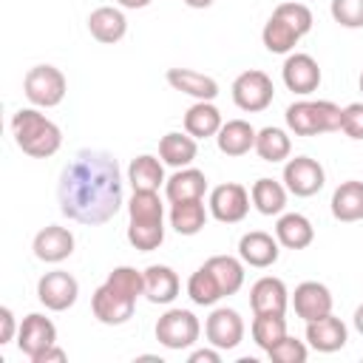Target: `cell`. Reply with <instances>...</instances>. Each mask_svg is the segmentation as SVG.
<instances>
[{
	"instance_id": "obj_1",
	"label": "cell",
	"mask_w": 363,
	"mask_h": 363,
	"mask_svg": "<svg viewBox=\"0 0 363 363\" xmlns=\"http://www.w3.org/2000/svg\"><path fill=\"white\" fill-rule=\"evenodd\" d=\"M60 210L65 218L99 227L111 221L122 207V176L119 164L108 150H79L62 167L57 184Z\"/></svg>"
},
{
	"instance_id": "obj_2",
	"label": "cell",
	"mask_w": 363,
	"mask_h": 363,
	"mask_svg": "<svg viewBox=\"0 0 363 363\" xmlns=\"http://www.w3.org/2000/svg\"><path fill=\"white\" fill-rule=\"evenodd\" d=\"M11 133L17 147L31 159H48L62 145V130L37 108H20L11 116Z\"/></svg>"
},
{
	"instance_id": "obj_3",
	"label": "cell",
	"mask_w": 363,
	"mask_h": 363,
	"mask_svg": "<svg viewBox=\"0 0 363 363\" xmlns=\"http://www.w3.org/2000/svg\"><path fill=\"white\" fill-rule=\"evenodd\" d=\"M68 79L54 65H34L23 79V94L34 108H57L65 99Z\"/></svg>"
},
{
	"instance_id": "obj_4",
	"label": "cell",
	"mask_w": 363,
	"mask_h": 363,
	"mask_svg": "<svg viewBox=\"0 0 363 363\" xmlns=\"http://www.w3.org/2000/svg\"><path fill=\"white\" fill-rule=\"evenodd\" d=\"M201 335V323L190 309H167L159 320H156V340L164 349L182 352L190 349Z\"/></svg>"
},
{
	"instance_id": "obj_5",
	"label": "cell",
	"mask_w": 363,
	"mask_h": 363,
	"mask_svg": "<svg viewBox=\"0 0 363 363\" xmlns=\"http://www.w3.org/2000/svg\"><path fill=\"white\" fill-rule=\"evenodd\" d=\"M272 99H275V85L264 71L250 68V71H244L233 79V102L241 111L261 113L272 105Z\"/></svg>"
},
{
	"instance_id": "obj_6",
	"label": "cell",
	"mask_w": 363,
	"mask_h": 363,
	"mask_svg": "<svg viewBox=\"0 0 363 363\" xmlns=\"http://www.w3.org/2000/svg\"><path fill=\"white\" fill-rule=\"evenodd\" d=\"M250 201H252V199H250V193H247L244 184H238V182H224V184H218V187L210 190L207 207H210V216H213L216 221H221V224H238V221L247 218Z\"/></svg>"
},
{
	"instance_id": "obj_7",
	"label": "cell",
	"mask_w": 363,
	"mask_h": 363,
	"mask_svg": "<svg viewBox=\"0 0 363 363\" xmlns=\"http://www.w3.org/2000/svg\"><path fill=\"white\" fill-rule=\"evenodd\" d=\"M37 298L45 309L51 312H65L77 303L79 298V284L71 272L65 269H51L37 281Z\"/></svg>"
},
{
	"instance_id": "obj_8",
	"label": "cell",
	"mask_w": 363,
	"mask_h": 363,
	"mask_svg": "<svg viewBox=\"0 0 363 363\" xmlns=\"http://www.w3.org/2000/svg\"><path fill=\"white\" fill-rule=\"evenodd\" d=\"M326 182L323 164L312 156H295L284 164V187L298 196V199H309L315 196Z\"/></svg>"
},
{
	"instance_id": "obj_9",
	"label": "cell",
	"mask_w": 363,
	"mask_h": 363,
	"mask_svg": "<svg viewBox=\"0 0 363 363\" xmlns=\"http://www.w3.org/2000/svg\"><path fill=\"white\" fill-rule=\"evenodd\" d=\"M204 335H207L210 346H216L221 352H230L244 340V318L230 306H218L207 315Z\"/></svg>"
},
{
	"instance_id": "obj_10",
	"label": "cell",
	"mask_w": 363,
	"mask_h": 363,
	"mask_svg": "<svg viewBox=\"0 0 363 363\" xmlns=\"http://www.w3.org/2000/svg\"><path fill=\"white\" fill-rule=\"evenodd\" d=\"M91 309H94V318L105 326H122L133 318V309H136V301L116 292L113 286L102 284L94 289L91 295Z\"/></svg>"
},
{
	"instance_id": "obj_11",
	"label": "cell",
	"mask_w": 363,
	"mask_h": 363,
	"mask_svg": "<svg viewBox=\"0 0 363 363\" xmlns=\"http://www.w3.org/2000/svg\"><path fill=\"white\" fill-rule=\"evenodd\" d=\"M54 343H57V326L51 323V318L40 315V312H31L23 318L20 332H17V349L28 360H34L40 352H45Z\"/></svg>"
},
{
	"instance_id": "obj_12",
	"label": "cell",
	"mask_w": 363,
	"mask_h": 363,
	"mask_svg": "<svg viewBox=\"0 0 363 363\" xmlns=\"http://www.w3.org/2000/svg\"><path fill=\"white\" fill-rule=\"evenodd\" d=\"M281 77H284V85L298 96H309L320 85V68L312 54H289L281 68Z\"/></svg>"
},
{
	"instance_id": "obj_13",
	"label": "cell",
	"mask_w": 363,
	"mask_h": 363,
	"mask_svg": "<svg viewBox=\"0 0 363 363\" xmlns=\"http://www.w3.org/2000/svg\"><path fill=\"white\" fill-rule=\"evenodd\" d=\"M250 306H252V315H284L289 306L286 284L275 275L258 278L250 289Z\"/></svg>"
},
{
	"instance_id": "obj_14",
	"label": "cell",
	"mask_w": 363,
	"mask_h": 363,
	"mask_svg": "<svg viewBox=\"0 0 363 363\" xmlns=\"http://www.w3.org/2000/svg\"><path fill=\"white\" fill-rule=\"evenodd\" d=\"M281 255V244L275 235L264 233V230H252V233H244L241 241H238V258L247 264V267H255V269H267L278 261Z\"/></svg>"
},
{
	"instance_id": "obj_15",
	"label": "cell",
	"mask_w": 363,
	"mask_h": 363,
	"mask_svg": "<svg viewBox=\"0 0 363 363\" xmlns=\"http://www.w3.org/2000/svg\"><path fill=\"white\" fill-rule=\"evenodd\" d=\"M292 306H295V315L303 318L306 323L318 320L332 312V292L320 281H303L292 292Z\"/></svg>"
},
{
	"instance_id": "obj_16",
	"label": "cell",
	"mask_w": 363,
	"mask_h": 363,
	"mask_svg": "<svg viewBox=\"0 0 363 363\" xmlns=\"http://www.w3.org/2000/svg\"><path fill=\"white\" fill-rule=\"evenodd\" d=\"M349 340V329L340 318H335L332 312L318 318V320H309L306 323V343L315 349V352H323V354H332V352H340Z\"/></svg>"
},
{
	"instance_id": "obj_17",
	"label": "cell",
	"mask_w": 363,
	"mask_h": 363,
	"mask_svg": "<svg viewBox=\"0 0 363 363\" xmlns=\"http://www.w3.org/2000/svg\"><path fill=\"white\" fill-rule=\"evenodd\" d=\"M31 250L40 261L45 264H60L65 261L71 252H74V233L68 227H60V224H48L43 227L34 241H31Z\"/></svg>"
},
{
	"instance_id": "obj_18",
	"label": "cell",
	"mask_w": 363,
	"mask_h": 363,
	"mask_svg": "<svg viewBox=\"0 0 363 363\" xmlns=\"http://www.w3.org/2000/svg\"><path fill=\"white\" fill-rule=\"evenodd\" d=\"M167 85L173 91L193 96L196 102H213L218 96V82L193 68H167Z\"/></svg>"
},
{
	"instance_id": "obj_19",
	"label": "cell",
	"mask_w": 363,
	"mask_h": 363,
	"mask_svg": "<svg viewBox=\"0 0 363 363\" xmlns=\"http://www.w3.org/2000/svg\"><path fill=\"white\" fill-rule=\"evenodd\" d=\"M88 31L96 43H105V45H113L119 43L125 34H128V20L122 14V9H113V6H99L88 14Z\"/></svg>"
},
{
	"instance_id": "obj_20",
	"label": "cell",
	"mask_w": 363,
	"mask_h": 363,
	"mask_svg": "<svg viewBox=\"0 0 363 363\" xmlns=\"http://www.w3.org/2000/svg\"><path fill=\"white\" fill-rule=\"evenodd\" d=\"M275 238L286 250H306L315 241V227L301 213H281L275 221Z\"/></svg>"
},
{
	"instance_id": "obj_21",
	"label": "cell",
	"mask_w": 363,
	"mask_h": 363,
	"mask_svg": "<svg viewBox=\"0 0 363 363\" xmlns=\"http://www.w3.org/2000/svg\"><path fill=\"white\" fill-rule=\"evenodd\" d=\"M255 128L247 119H227L216 133V145L224 156H244L255 147Z\"/></svg>"
},
{
	"instance_id": "obj_22",
	"label": "cell",
	"mask_w": 363,
	"mask_h": 363,
	"mask_svg": "<svg viewBox=\"0 0 363 363\" xmlns=\"http://www.w3.org/2000/svg\"><path fill=\"white\" fill-rule=\"evenodd\" d=\"M179 289H182V284H179V275L173 272V267L150 264L145 269V298L150 303H173Z\"/></svg>"
},
{
	"instance_id": "obj_23",
	"label": "cell",
	"mask_w": 363,
	"mask_h": 363,
	"mask_svg": "<svg viewBox=\"0 0 363 363\" xmlns=\"http://www.w3.org/2000/svg\"><path fill=\"white\" fill-rule=\"evenodd\" d=\"M332 216L343 224H352V221H360L363 218V182L357 179H349V182H340L332 193Z\"/></svg>"
},
{
	"instance_id": "obj_24",
	"label": "cell",
	"mask_w": 363,
	"mask_h": 363,
	"mask_svg": "<svg viewBox=\"0 0 363 363\" xmlns=\"http://www.w3.org/2000/svg\"><path fill=\"white\" fill-rule=\"evenodd\" d=\"M207 193V176L196 167H179L167 182H164V196L167 201H190V199H204Z\"/></svg>"
},
{
	"instance_id": "obj_25",
	"label": "cell",
	"mask_w": 363,
	"mask_h": 363,
	"mask_svg": "<svg viewBox=\"0 0 363 363\" xmlns=\"http://www.w3.org/2000/svg\"><path fill=\"white\" fill-rule=\"evenodd\" d=\"M199 139H193L187 130L184 133H179V130H170V133H164L162 139H159V159L164 162V164H170V167H190L193 164V159H196V153H199V145H196Z\"/></svg>"
},
{
	"instance_id": "obj_26",
	"label": "cell",
	"mask_w": 363,
	"mask_h": 363,
	"mask_svg": "<svg viewBox=\"0 0 363 363\" xmlns=\"http://www.w3.org/2000/svg\"><path fill=\"white\" fill-rule=\"evenodd\" d=\"M210 207H204V199H190V201H173L170 204V227L179 235H199L207 224Z\"/></svg>"
},
{
	"instance_id": "obj_27",
	"label": "cell",
	"mask_w": 363,
	"mask_h": 363,
	"mask_svg": "<svg viewBox=\"0 0 363 363\" xmlns=\"http://www.w3.org/2000/svg\"><path fill=\"white\" fill-rule=\"evenodd\" d=\"M221 125H224L221 111L213 102H193L184 113V130L193 139H210L221 130Z\"/></svg>"
},
{
	"instance_id": "obj_28",
	"label": "cell",
	"mask_w": 363,
	"mask_h": 363,
	"mask_svg": "<svg viewBox=\"0 0 363 363\" xmlns=\"http://www.w3.org/2000/svg\"><path fill=\"white\" fill-rule=\"evenodd\" d=\"M128 182L133 190H159L167 179H164V162L153 153H142L130 162L128 167Z\"/></svg>"
},
{
	"instance_id": "obj_29",
	"label": "cell",
	"mask_w": 363,
	"mask_h": 363,
	"mask_svg": "<svg viewBox=\"0 0 363 363\" xmlns=\"http://www.w3.org/2000/svg\"><path fill=\"white\" fill-rule=\"evenodd\" d=\"M286 187L284 182H275V179H258L252 187H250V199H252V207L261 213V216H281L284 207H286Z\"/></svg>"
},
{
	"instance_id": "obj_30",
	"label": "cell",
	"mask_w": 363,
	"mask_h": 363,
	"mask_svg": "<svg viewBox=\"0 0 363 363\" xmlns=\"http://www.w3.org/2000/svg\"><path fill=\"white\" fill-rule=\"evenodd\" d=\"M255 153H258V159L261 162H284V159H289V153H292V139H289V133L284 130V128H275V125H269V128H261L258 133H255V147H252Z\"/></svg>"
},
{
	"instance_id": "obj_31",
	"label": "cell",
	"mask_w": 363,
	"mask_h": 363,
	"mask_svg": "<svg viewBox=\"0 0 363 363\" xmlns=\"http://www.w3.org/2000/svg\"><path fill=\"white\" fill-rule=\"evenodd\" d=\"M204 267L213 272V278L221 286V295H235L244 286V261L233 255H213L204 261Z\"/></svg>"
},
{
	"instance_id": "obj_32",
	"label": "cell",
	"mask_w": 363,
	"mask_h": 363,
	"mask_svg": "<svg viewBox=\"0 0 363 363\" xmlns=\"http://www.w3.org/2000/svg\"><path fill=\"white\" fill-rule=\"evenodd\" d=\"M286 119V128L295 133V136H318L323 133L320 130V119H318V105L315 99H298L286 108L284 113Z\"/></svg>"
},
{
	"instance_id": "obj_33",
	"label": "cell",
	"mask_w": 363,
	"mask_h": 363,
	"mask_svg": "<svg viewBox=\"0 0 363 363\" xmlns=\"http://www.w3.org/2000/svg\"><path fill=\"white\" fill-rule=\"evenodd\" d=\"M261 40H264V48H267L269 54H289V51L298 45L301 34H298L289 23H284L281 17H275V14H272V17L264 23Z\"/></svg>"
},
{
	"instance_id": "obj_34",
	"label": "cell",
	"mask_w": 363,
	"mask_h": 363,
	"mask_svg": "<svg viewBox=\"0 0 363 363\" xmlns=\"http://www.w3.org/2000/svg\"><path fill=\"white\" fill-rule=\"evenodd\" d=\"M187 295H190V301H193L196 306H216V303L224 298L218 281L213 278V272H210L204 264L190 275V281H187Z\"/></svg>"
},
{
	"instance_id": "obj_35",
	"label": "cell",
	"mask_w": 363,
	"mask_h": 363,
	"mask_svg": "<svg viewBox=\"0 0 363 363\" xmlns=\"http://www.w3.org/2000/svg\"><path fill=\"white\" fill-rule=\"evenodd\" d=\"M130 221H164V204L159 199V190H133L128 201Z\"/></svg>"
},
{
	"instance_id": "obj_36",
	"label": "cell",
	"mask_w": 363,
	"mask_h": 363,
	"mask_svg": "<svg viewBox=\"0 0 363 363\" xmlns=\"http://www.w3.org/2000/svg\"><path fill=\"white\" fill-rule=\"evenodd\" d=\"M128 241L139 252H153L164 241V221H128Z\"/></svg>"
},
{
	"instance_id": "obj_37",
	"label": "cell",
	"mask_w": 363,
	"mask_h": 363,
	"mask_svg": "<svg viewBox=\"0 0 363 363\" xmlns=\"http://www.w3.org/2000/svg\"><path fill=\"white\" fill-rule=\"evenodd\" d=\"M286 335V320L284 315H255L252 318V340L269 352L281 337Z\"/></svg>"
},
{
	"instance_id": "obj_38",
	"label": "cell",
	"mask_w": 363,
	"mask_h": 363,
	"mask_svg": "<svg viewBox=\"0 0 363 363\" xmlns=\"http://www.w3.org/2000/svg\"><path fill=\"white\" fill-rule=\"evenodd\" d=\"M108 286H113L116 292H122V295H128V298H139V295H145V272H139L136 267H113L111 272H108V281H105Z\"/></svg>"
},
{
	"instance_id": "obj_39",
	"label": "cell",
	"mask_w": 363,
	"mask_h": 363,
	"mask_svg": "<svg viewBox=\"0 0 363 363\" xmlns=\"http://www.w3.org/2000/svg\"><path fill=\"white\" fill-rule=\"evenodd\" d=\"M272 14H275V17H281L284 23H289L301 37L312 31V11H309V6H303V3H298V0H289V3L275 6V11H272Z\"/></svg>"
},
{
	"instance_id": "obj_40",
	"label": "cell",
	"mask_w": 363,
	"mask_h": 363,
	"mask_svg": "<svg viewBox=\"0 0 363 363\" xmlns=\"http://www.w3.org/2000/svg\"><path fill=\"white\" fill-rule=\"evenodd\" d=\"M332 20L343 28H363V0H332Z\"/></svg>"
},
{
	"instance_id": "obj_41",
	"label": "cell",
	"mask_w": 363,
	"mask_h": 363,
	"mask_svg": "<svg viewBox=\"0 0 363 363\" xmlns=\"http://www.w3.org/2000/svg\"><path fill=\"white\" fill-rule=\"evenodd\" d=\"M269 360H275V363H303L306 360V343L303 340H298V337H292V335H284L269 352Z\"/></svg>"
},
{
	"instance_id": "obj_42",
	"label": "cell",
	"mask_w": 363,
	"mask_h": 363,
	"mask_svg": "<svg viewBox=\"0 0 363 363\" xmlns=\"http://www.w3.org/2000/svg\"><path fill=\"white\" fill-rule=\"evenodd\" d=\"M340 130L349 136V139H363V102H352L343 108V122H340Z\"/></svg>"
},
{
	"instance_id": "obj_43",
	"label": "cell",
	"mask_w": 363,
	"mask_h": 363,
	"mask_svg": "<svg viewBox=\"0 0 363 363\" xmlns=\"http://www.w3.org/2000/svg\"><path fill=\"white\" fill-rule=\"evenodd\" d=\"M17 332H20V323L14 320V312L9 306H0V343L3 346L11 343L17 337Z\"/></svg>"
},
{
	"instance_id": "obj_44",
	"label": "cell",
	"mask_w": 363,
	"mask_h": 363,
	"mask_svg": "<svg viewBox=\"0 0 363 363\" xmlns=\"http://www.w3.org/2000/svg\"><path fill=\"white\" fill-rule=\"evenodd\" d=\"M190 363H221V349H196L190 352Z\"/></svg>"
},
{
	"instance_id": "obj_45",
	"label": "cell",
	"mask_w": 363,
	"mask_h": 363,
	"mask_svg": "<svg viewBox=\"0 0 363 363\" xmlns=\"http://www.w3.org/2000/svg\"><path fill=\"white\" fill-rule=\"evenodd\" d=\"M62 360H65V352H62V349L54 343V346H48L45 352H40V354H37L31 363H62Z\"/></svg>"
},
{
	"instance_id": "obj_46",
	"label": "cell",
	"mask_w": 363,
	"mask_h": 363,
	"mask_svg": "<svg viewBox=\"0 0 363 363\" xmlns=\"http://www.w3.org/2000/svg\"><path fill=\"white\" fill-rule=\"evenodd\" d=\"M122 9H145V6H150V0H116Z\"/></svg>"
},
{
	"instance_id": "obj_47",
	"label": "cell",
	"mask_w": 363,
	"mask_h": 363,
	"mask_svg": "<svg viewBox=\"0 0 363 363\" xmlns=\"http://www.w3.org/2000/svg\"><path fill=\"white\" fill-rule=\"evenodd\" d=\"M184 6H190V9H210L216 0H182Z\"/></svg>"
},
{
	"instance_id": "obj_48",
	"label": "cell",
	"mask_w": 363,
	"mask_h": 363,
	"mask_svg": "<svg viewBox=\"0 0 363 363\" xmlns=\"http://www.w3.org/2000/svg\"><path fill=\"white\" fill-rule=\"evenodd\" d=\"M352 320H354V329H357V332L363 335V303H360V306L354 309V318H352Z\"/></svg>"
},
{
	"instance_id": "obj_49",
	"label": "cell",
	"mask_w": 363,
	"mask_h": 363,
	"mask_svg": "<svg viewBox=\"0 0 363 363\" xmlns=\"http://www.w3.org/2000/svg\"><path fill=\"white\" fill-rule=\"evenodd\" d=\"M360 91H363V74H360Z\"/></svg>"
}]
</instances>
